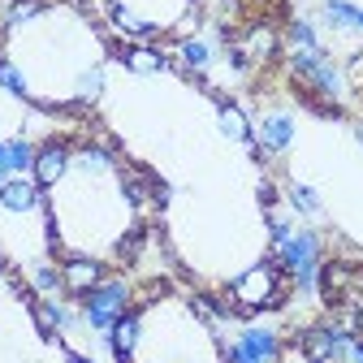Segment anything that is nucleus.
Instances as JSON below:
<instances>
[{"mask_svg":"<svg viewBox=\"0 0 363 363\" xmlns=\"http://www.w3.org/2000/svg\"><path fill=\"white\" fill-rule=\"evenodd\" d=\"M230 294L238 298V311H242V315L268 311V307H281V303H286V286H281V264H277V255L251 264L242 277L230 286Z\"/></svg>","mask_w":363,"mask_h":363,"instance_id":"obj_1","label":"nucleus"},{"mask_svg":"<svg viewBox=\"0 0 363 363\" xmlns=\"http://www.w3.org/2000/svg\"><path fill=\"white\" fill-rule=\"evenodd\" d=\"M277 264H281V272H290V281H294V290H303V294H315L320 290V234L315 230H294L281 247H277Z\"/></svg>","mask_w":363,"mask_h":363,"instance_id":"obj_2","label":"nucleus"},{"mask_svg":"<svg viewBox=\"0 0 363 363\" xmlns=\"http://www.w3.org/2000/svg\"><path fill=\"white\" fill-rule=\"evenodd\" d=\"M78 303H82V307H78L82 325H86L91 333L108 337V329L121 320L125 307H130V281H125V277H104L96 290H86Z\"/></svg>","mask_w":363,"mask_h":363,"instance_id":"obj_3","label":"nucleus"},{"mask_svg":"<svg viewBox=\"0 0 363 363\" xmlns=\"http://www.w3.org/2000/svg\"><path fill=\"white\" fill-rule=\"evenodd\" d=\"M290 69L298 82H307L315 96H325V100H342V91H346V78L342 69L325 57V52H290Z\"/></svg>","mask_w":363,"mask_h":363,"instance_id":"obj_4","label":"nucleus"},{"mask_svg":"<svg viewBox=\"0 0 363 363\" xmlns=\"http://www.w3.org/2000/svg\"><path fill=\"white\" fill-rule=\"evenodd\" d=\"M350 342H354V333L342 325H315V329H303V337H298V346L311 363H350Z\"/></svg>","mask_w":363,"mask_h":363,"instance_id":"obj_5","label":"nucleus"},{"mask_svg":"<svg viewBox=\"0 0 363 363\" xmlns=\"http://www.w3.org/2000/svg\"><path fill=\"white\" fill-rule=\"evenodd\" d=\"M69 169H74V147L61 143V139H48V143L35 152V169H30V177L39 182L43 191H52V186H61V182H65Z\"/></svg>","mask_w":363,"mask_h":363,"instance_id":"obj_6","label":"nucleus"},{"mask_svg":"<svg viewBox=\"0 0 363 363\" xmlns=\"http://www.w3.org/2000/svg\"><path fill=\"white\" fill-rule=\"evenodd\" d=\"M0 208L9 216H26V212H43V186L30 177V173H18L9 182H0Z\"/></svg>","mask_w":363,"mask_h":363,"instance_id":"obj_7","label":"nucleus"},{"mask_svg":"<svg viewBox=\"0 0 363 363\" xmlns=\"http://www.w3.org/2000/svg\"><path fill=\"white\" fill-rule=\"evenodd\" d=\"M30 315H35L39 333L48 337V342H52L57 333H69L74 325H82V315H78L74 307H65L57 294H52V298H35V303H30Z\"/></svg>","mask_w":363,"mask_h":363,"instance_id":"obj_8","label":"nucleus"},{"mask_svg":"<svg viewBox=\"0 0 363 363\" xmlns=\"http://www.w3.org/2000/svg\"><path fill=\"white\" fill-rule=\"evenodd\" d=\"M61 281H65V294L82 298L86 290H96L104 281V264L100 259H91V255H69L61 264Z\"/></svg>","mask_w":363,"mask_h":363,"instance_id":"obj_9","label":"nucleus"},{"mask_svg":"<svg viewBox=\"0 0 363 363\" xmlns=\"http://www.w3.org/2000/svg\"><path fill=\"white\" fill-rule=\"evenodd\" d=\"M255 143L264 156H281L294 143V117L290 113H264V121L255 125Z\"/></svg>","mask_w":363,"mask_h":363,"instance_id":"obj_10","label":"nucleus"},{"mask_svg":"<svg viewBox=\"0 0 363 363\" xmlns=\"http://www.w3.org/2000/svg\"><path fill=\"white\" fill-rule=\"evenodd\" d=\"M139 337H143V315H139V311H125L121 320L108 329L104 342H108V350H113L117 363H130V359H134V346H139Z\"/></svg>","mask_w":363,"mask_h":363,"instance_id":"obj_11","label":"nucleus"},{"mask_svg":"<svg viewBox=\"0 0 363 363\" xmlns=\"http://www.w3.org/2000/svg\"><path fill=\"white\" fill-rule=\"evenodd\" d=\"M216 121H220V134H225L230 143H242L251 156H264L259 143H255V125L247 121V113H242L238 104H220V108H216Z\"/></svg>","mask_w":363,"mask_h":363,"instance_id":"obj_12","label":"nucleus"},{"mask_svg":"<svg viewBox=\"0 0 363 363\" xmlns=\"http://www.w3.org/2000/svg\"><path fill=\"white\" fill-rule=\"evenodd\" d=\"M113 26L121 35H130V39H152L160 30V22H147L143 13H134L130 5H121V0H113Z\"/></svg>","mask_w":363,"mask_h":363,"instance_id":"obj_13","label":"nucleus"},{"mask_svg":"<svg viewBox=\"0 0 363 363\" xmlns=\"http://www.w3.org/2000/svg\"><path fill=\"white\" fill-rule=\"evenodd\" d=\"M121 61H125L130 74H160V69H169V57L156 52V48H147V43H134V48H125Z\"/></svg>","mask_w":363,"mask_h":363,"instance_id":"obj_14","label":"nucleus"},{"mask_svg":"<svg viewBox=\"0 0 363 363\" xmlns=\"http://www.w3.org/2000/svg\"><path fill=\"white\" fill-rule=\"evenodd\" d=\"M177 57L191 74H208L212 69V43L208 39H182L177 43Z\"/></svg>","mask_w":363,"mask_h":363,"instance_id":"obj_15","label":"nucleus"},{"mask_svg":"<svg viewBox=\"0 0 363 363\" xmlns=\"http://www.w3.org/2000/svg\"><path fill=\"white\" fill-rule=\"evenodd\" d=\"M74 169H82V173H91V177H100V173L113 169V152L100 147V143H82V147L74 152Z\"/></svg>","mask_w":363,"mask_h":363,"instance_id":"obj_16","label":"nucleus"},{"mask_svg":"<svg viewBox=\"0 0 363 363\" xmlns=\"http://www.w3.org/2000/svg\"><path fill=\"white\" fill-rule=\"evenodd\" d=\"M359 18H363V9L350 5V0H325V22L333 30H359Z\"/></svg>","mask_w":363,"mask_h":363,"instance_id":"obj_17","label":"nucleus"},{"mask_svg":"<svg viewBox=\"0 0 363 363\" xmlns=\"http://www.w3.org/2000/svg\"><path fill=\"white\" fill-rule=\"evenodd\" d=\"M286 199H290V212H298V216H320V212H325L320 195H315L311 186H303V182H290Z\"/></svg>","mask_w":363,"mask_h":363,"instance_id":"obj_18","label":"nucleus"},{"mask_svg":"<svg viewBox=\"0 0 363 363\" xmlns=\"http://www.w3.org/2000/svg\"><path fill=\"white\" fill-rule=\"evenodd\" d=\"M30 286H35L43 298L65 294V281H61V268H57V264H35V268H30Z\"/></svg>","mask_w":363,"mask_h":363,"instance_id":"obj_19","label":"nucleus"},{"mask_svg":"<svg viewBox=\"0 0 363 363\" xmlns=\"http://www.w3.org/2000/svg\"><path fill=\"white\" fill-rule=\"evenodd\" d=\"M43 9V0H9V9H5V18H0V26L5 30H13V26H22V22H30V18H39Z\"/></svg>","mask_w":363,"mask_h":363,"instance_id":"obj_20","label":"nucleus"},{"mask_svg":"<svg viewBox=\"0 0 363 363\" xmlns=\"http://www.w3.org/2000/svg\"><path fill=\"white\" fill-rule=\"evenodd\" d=\"M286 35H290V43H294V52H325V48H320V35H315V26H311L307 18H294Z\"/></svg>","mask_w":363,"mask_h":363,"instance_id":"obj_21","label":"nucleus"},{"mask_svg":"<svg viewBox=\"0 0 363 363\" xmlns=\"http://www.w3.org/2000/svg\"><path fill=\"white\" fill-rule=\"evenodd\" d=\"M242 52L255 57V61H268L272 52H277V35H272L268 26H255V30L247 35V43H242Z\"/></svg>","mask_w":363,"mask_h":363,"instance_id":"obj_22","label":"nucleus"},{"mask_svg":"<svg viewBox=\"0 0 363 363\" xmlns=\"http://www.w3.org/2000/svg\"><path fill=\"white\" fill-rule=\"evenodd\" d=\"M0 86L9 91V96H18V100H26L30 96V86H26V74L9 61V57H0Z\"/></svg>","mask_w":363,"mask_h":363,"instance_id":"obj_23","label":"nucleus"},{"mask_svg":"<svg viewBox=\"0 0 363 363\" xmlns=\"http://www.w3.org/2000/svg\"><path fill=\"white\" fill-rule=\"evenodd\" d=\"M290 234H294V220H290L286 212H277V208H272V212H268V238H272V251H277V247H281Z\"/></svg>","mask_w":363,"mask_h":363,"instance_id":"obj_24","label":"nucleus"},{"mask_svg":"<svg viewBox=\"0 0 363 363\" xmlns=\"http://www.w3.org/2000/svg\"><path fill=\"white\" fill-rule=\"evenodd\" d=\"M100 91H104V69H100V65H91V69L78 78V96H82V100H96Z\"/></svg>","mask_w":363,"mask_h":363,"instance_id":"obj_25","label":"nucleus"},{"mask_svg":"<svg viewBox=\"0 0 363 363\" xmlns=\"http://www.w3.org/2000/svg\"><path fill=\"white\" fill-rule=\"evenodd\" d=\"M9 177H18V169H13V147H9V139H0V182H9Z\"/></svg>","mask_w":363,"mask_h":363,"instance_id":"obj_26","label":"nucleus"},{"mask_svg":"<svg viewBox=\"0 0 363 363\" xmlns=\"http://www.w3.org/2000/svg\"><path fill=\"white\" fill-rule=\"evenodd\" d=\"M259 203H264V212L277 208V186H272V182H259Z\"/></svg>","mask_w":363,"mask_h":363,"instance_id":"obj_27","label":"nucleus"},{"mask_svg":"<svg viewBox=\"0 0 363 363\" xmlns=\"http://www.w3.org/2000/svg\"><path fill=\"white\" fill-rule=\"evenodd\" d=\"M350 363H363V337L350 342Z\"/></svg>","mask_w":363,"mask_h":363,"instance_id":"obj_28","label":"nucleus"},{"mask_svg":"<svg viewBox=\"0 0 363 363\" xmlns=\"http://www.w3.org/2000/svg\"><path fill=\"white\" fill-rule=\"evenodd\" d=\"M65 363H96V359H86V354H78V350H65Z\"/></svg>","mask_w":363,"mask_h":363,"instance_id":"obj_29","label":"nucleus"},{"mask_svg":"<svg viewBox=\"0 0 363 363\" xmlns=\"http://www.w3.org/2000/svg\"><path fill=\"white\" fill-rule=\"evenodd\" d=\"M354 134H359V143H363V125H359V130H354Z\"/></svg>","mask_w":363,"mask_h":363,"instance_id":"obj_30","label":"nucleus"},{"mask_svg":"<svg viewBox=\"0 0 363 363\" xmlns=\"http://www.w3.org/2000/svg\"><path fill=\"white\" fill-rule=\"evenodd\" d=\"M359 30H363V18H359Z\"/></svg>","mask_w":363,"mask_h":363,"instance_id":"obj_31","label":"nucleus"}]
</instances>
